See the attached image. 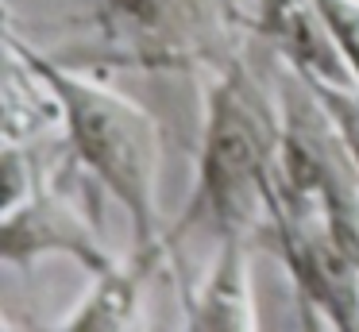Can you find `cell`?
I'll return each instance as SVG.
<instances>
[{"label":"cell","mask_w":359,"mask_h":332,"mask_svg":"<svg viewBox=\"0 0 359 332\" xmlns=\"http://www.w3.org/2000/svg\"><path fill=\"white\" fill-rule=\"evenodd\" d=\"M282 159V62L251 35L236 58L209 74L197 174L182 216L166 232L170 251L189 236L212 244L263 228ZM259 244V239H255Z\"/></svg>","instance_id":"6da1fadb"},{"label":"cell","mask_w":359,"mask_h":332,"mask_svg":"<svg viewBox=\"0 0 359 332\" xmlns=\"http://www.w3.org/2000/svg\"><path fill=\"white\" fill-rule=\"evenodd\" d=\"M16 39L20 51L39 66L47 85L62 105V139L74 151L97 190H104L128 216L132 244H155L166 232L158 228V162L163 135L158 120L128 93L35 51L16 27L4 31Z\"/></svg>","instance_id":"7a4b0ae2"},{"label":"cell","mask_w":359,"mask_h":332,"mask_svg":"<svg viewBox=\"0 0 359 332\" xmlns=\"http://www.w3.org/2000/svg\"><path fill=\"white\" fill-rule=\"evenodd\" d=\"M101 46L132 69L212 74L251 43V0H89Z\"/></svg>","instance_id":"3957f363"},{"label":"cell","mask_w":359,"mask_h":332,"mask_svg":"<svg viewBox=\"0 0 359 332\" xmlns=\"http://www.w3.org/2000/svg\"><path fill=\"white\" fill-rule=\"evenodd\" d=\"M93 185L97 182L81 170L70 147L62 159H39L35 185L20 201L4 205V224H0L4 263L27 267V263L47 259V255H66V259L81 263L89 274L112 267L116 255L104 247L97 216H89Z\"/></svg>","instance_id":"277c9868"},{"label":"cell","mask_w":359,"mask_h":332,"mask_svg":"<svg viewBox=\"0 0 359 332\" xmlns=\"http://www.w3.org/2000/svg\"><path fill=\"white\" fill-rule=\"evenodd\" d=\"M251 35L309 85H359L317 0H251Z\"/></svg>","instance_id":"5b68a950"},{"label":"cell","mask_w":359,"mask_h":332,"mask_svg":"<svg viewBox=\"0 0 359 332\" xmlns=\"http://www.w3.org/2000/svg\"><path fill=\"white\" fill-rule=\"evenodd\" d=\"M170 244L155 239V244H132L128 259H116L112 267L89 274V293L58 321V328L70 332H89V328H140L143 324V298H147L151 278L163 270L170 259Z\"/></svg>","instance_id":"8992f818"},{"label":"cell","mask_w":359,"mask_h":332,"mask_svg":"<svg viewBox=\"0 0 359 332\" xmlns=\"http://www.w3.org/2000/svg\"><path fill=\"white\" fill-rule=\"evenodd\" d=\"M251 236L220 239L201 278L182 290V313L189 328H255V293H251Z\"/></svg>","instance_id":"52a82bcc"},{"label":"cell","mask_w":359,"mask_h":332,"mask_svg":"<svg viewBox=\"0 0 359 332\" xmlns=\"http://www.w3.org/2000/svg\"><path fill=\"white\" fill-rule=\"evenodd\" d=\"M313 93L325 100L344 143H348L351 159L359 162V85H313Z\"/></svg>","instance_id":"ba28073f"},{"label":"cell","mask_w":359,"mask_h":332,"mask_svg":"<svg viewBox=\"0 0 359 332\" xmlns=\"http://www.w3.org/2000/svg\"><path fill=\"white\" fill-rule=\"evenodd\" d=\"M325 12L328 27H332L336 43H340L344 58H348L351 74L359 81V0H317Z\"/></svg>","instance_id":"9c48e42d"}]
</instances>
